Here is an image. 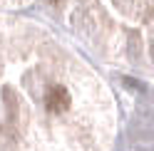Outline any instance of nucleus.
Listing matches in <instances>:
<instances>
[{"label": "nucleus", "instance_id": "f257e3e1", "mask_svg": "<svg viewBox=\"0 0 154 151\" xmlns=\"http://www.w3.org/2000/svg\"><path fill=\"white\" fill-rule=\"evenodd\" d=\"M70 107V92L65 84H50L45 92V109L50 114H62Z\"/></svg>", "mask_w": 154, "mask_h": 151}]
</instances>
